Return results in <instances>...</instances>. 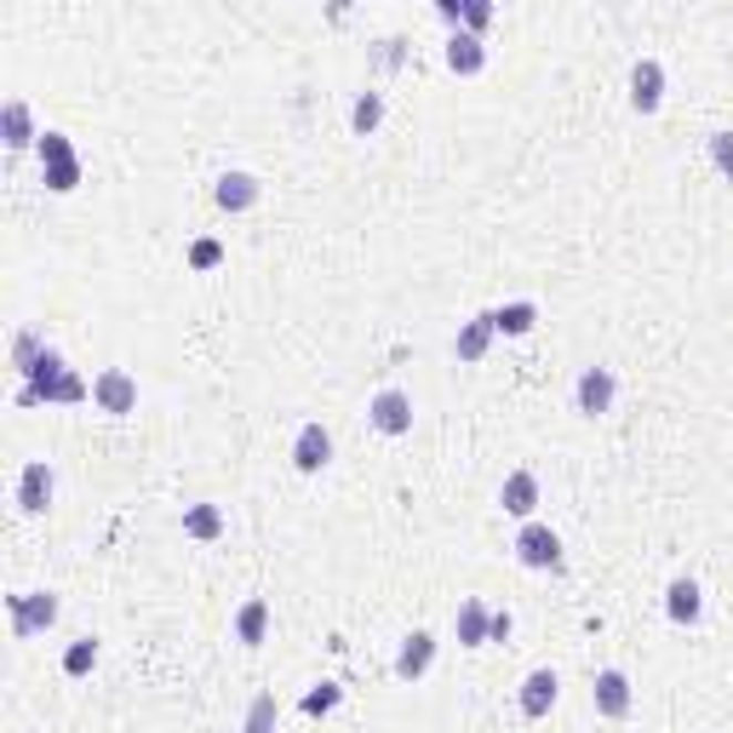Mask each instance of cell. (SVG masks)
<instances>
[{
  "label": "cell",
  "instance_id": "cell-1",
  "mask_svg": "<svg viewBox=\"0 0 733 733\" xmlns=\"http://www.w3.org/2000/svg\"><path fill=\"white\" fill-rule=\"evenodd\" d=\"M92 407L97 413H115V419L138 413V379H132L126 366H104V373L92 379Z\"/></svg>",
  "mask_w": 733,
  "mask_h": 733
},
{
  "label": "cell",
  "instance_id": "cell-2",
  "mask_svg": "<svg viewBox=\"0 0 733 733\" xmlns=\"http://www.w3.org/2000/svg\"><path fill=\"white\" fill-rule=\"evenodd\" d=\"M516 561H522V568H533V574H550V568H561V539H556L545 522H522V533H516Z\"/></svg>",
  "mask_w": 733,
  "mask_h": 733
},
{
  "label": "cell",
  "instance_id": "cell-3",
  "mask_svg": "<svg viewBox=\"0 0 733 733\" xmlns=\"http://www.w3.org/2000/svg\"><path fill=\"white\" fill-rule=\"evenodd\" d=\"M7 608H12V630H18V637H41V630L58 624V596H52V590L7 596Z\"/></svg>",
  "mask_w": 733,
  "mask_h": 733
},
{
  "label": "cell",
  "instance_id": "cell-4",
  "mask_svg": "<svg viewBox=\"0 0 733 733\" xmlns=\"http://www.w3.org/2000/svg\"><path fill=\"white\" fill-rule=\"evenodd\" d=\"M366 424L379 430V436H407L413 430V395L407 390H379L373 402H366Z\"/></svg>",
  "mask_w": 733,
  "mask_h": 733
},
{
  "label": "cell",
  "instance_id": "cell-5",
  "mask_svg": "<svg viewBox=\"0 0 733 733\" xmlns=\"http://www.w3.org/2000/svg\"><path fill=\"white\" fill-rule=\"evenodd\" d=\"M613 395H619V379H613V366H585L579 384H574V402L585 419H602L613 413Z\"/></svg>",
  "mask_w": 733,
  "mask_h": 733
},
{
  "label": "cell",
  "instance_id": "cell-6",
  "mask_svg": "<svg viewBox=\"0 0 733 733\" xmlns=\"http://www.w3.org/2000/svg\"><path fill=\"white\" fill-rule=\"evenodd\" d=\"M292 464L304 476H321L332 464V430L327 424H304V430H298V436H292Z\"/></svg>",
  "mask_w": 733,
  "mask_h": 733
},
{
  "label": "cell",
  "instance_id": "cell-7",
  "mask_svg": "<svg viewBox=\"0 0 733 733\" xmlns=\"http://www.w3.org/2000/svg\"><path fill=\"white\" fill-rule=\"evenodd\" d=\"M659 104H664V63L659 58H637V70H630V110L653 115Z\"/></svg>",
  "mask_w": 733,
  "mask_h": 733
},
{
  "label": "cell",
  "instance_id": "cell-8",
  "mask_svg": "<svg viewBox=\"0 0 733 733\" xmlns=\"http://www.w3.org/2000/svg\"><path fill=\"white\" fill-rule=\"evenodd\" d=\"M52 487H58V482H52V464H47V458H29L23 476H18V510H23V516H41V510L52 505Z\"/></svg>",
  "mask_w": 733,
  "mask_h": 733
},
{
  "label": "cell",
  "instance_id": "cell-9",
  "mask_svg": "<svg viewBox=\"0 0 733 733\" xmlns=\"http://www.w3.org/2000/svg\"><path fill=\"white\" fill-rule=\"evenodd\" d=\"M590 705H596V716H608V722L630 716V677H624V671H596Z\"/></svg>",
  "mask_w": 733,
  "mask_h": 733
},
{
  "label": "cell",
  "instance_id": "cell-10",
  "mask_svg": "<svg viewBox=\"0 0 733 733\" xmlns=\"http://www.w3.org/2000/svg\"><path fill=\"white\" fill-rule=\"evenodd\" d=\"M0 144H7V149H35L41 144L35 115H29L23 97H7V104H0Z\"/></svg>",
  "mask_w": 733,
  "mask_h": 733
},
{
  "label": "cell",
  "instance_id": "cell-11",
  "mask_svg": "<svg viewBox=\"0 0 733 733\" xmlns=\"http://www.w3.org/2000/svg\"><path fill=\"white\" fill-rule=\"evenodd\" d=\"M498 505H505V516H516V522H533V510H539V476L510 471L505 487H498Z\"/></svg>",
  "mask_w": 733,
  "mask_h": 733
},
{
  "label": "cell",
  "instance_id": "cell-12",
  "mask_svg": "<svg viewBox=\"0 0 733 733\" xmlns=\"http://www.w3.org/2000/svg\"><path fill=\"white\" fill-rule=\"evenodd\" d=\"M442 58H447V70H453V75H482V70H487V41L471 35V29H453Z\"/></svg>",
  "mask_w": 733,
  "mask_h": 733
},
{
  "label": "cell",
  "instance_id": "cell-13",
  "mask_svg": "<svg viewBox=\"0 0 733 733\" xmlns=\"http://www.w3.org/2000/svg\"><path fill=\"white\" fill-rule=\"evenodd\" d=\"M430 664H436V637H430V630H413L402 642V653H395V677L419 682V677H430Z\"/></svg>",
  "mask_w": 733,
  "mask_h": 733
},
{
  "label": "cell",
  "instance_id": "cell-14",
  "mask_svg": "<svg viewBox=\"0 0 733 733\" xmlns=\"http://www.w3.org/2000/svg\"><path fill=\"white\" fill-rule=\"evenodd\" d=\"M487 624H493V608L482 596H464L458 613H453V630H458V648H487Z\"/></svg>",
  "mask_w": 733,
  "mask_h": 733
},
{
  "label": "cell",
  "instance_id": "cell-15",
  "mask_svg": "<svg viewBox=\"0 0 733 733\" xmlns=\"http://www.w3.org/2000/svg\"><path fill=\"white\" fill-rule=\"evenodd\" d=\"M258 195H264V189H258L252 173H224L218 189H213V202H218L224 213H252V207H258Z\"/></svg>",
  "mask_w": 733,
  "mask_h": 733
},
{
  "label": "cell",
  "instance_id": "cell-16",
  "mask_svg": "<svg viewBox=\"0 0 733 733\" xmlns=\"http://www.w3.org/2000/svg\"><path fill=\"white\" fill-rule=\"evenodd\" d=\"M493 339H498V332H493V310H482V316H471V321L458 327L453 355H458V361H482V355L493 350Z\"/></svg>",
  "mask_w": 733,
  "mask_h": 733
},
{
  "label": "cell",
  "instance_id": "cell-17",
  "mask_svg": "<svg viewBox=\"0 0 733 733\" xmlns=\"http://www.w3.org/2000/svg\"><path fill=\"white\" fill-rule=\"evenodd\" d=\"M556 693H561V682H556V671H527V682H522V716H550V705H556Z\"/></svg>",
  "mask_w": 733,
  "mask_h": 733
},
{
  "label": "cell",
  "instance_id": "cell-18",
  "mask_svg": "<svg viewBox=\"0 0 733 733\" xmlns=\"http://www.w3.org/2000/svg\"><path fill=\"white\" fill-rule=\"evenodd\" d=\"M664 613H671V624H693L699 613H705V590H699L693 579H671V590H664Z\"/></svg>",
  "mask_w": 733,
  "mask_h": 733
},
{
  "label": "cell",
  "instance_id": "cell-19",
  "mask_svg": "<svg viewBox=\"0 0 733 733\" xmlns=\"http://www.w3.org/2000/svg\"><path fill=\"white\" fill-rule=\"evenodd\" d=\"M264 637H270V602H264V596H247L241 613H236V642L264 648Z\"/></svg>",
  "mask_w": 733,
  "mask_h": 733
},
{
  "label": "cell",
  "instance_id": "cell-20",
  "mask_svg": "<svg viewBox=\"0 0 733 733\" xmlns=\"http://www.w3.org/2000/svg\"><path fill=\"white\" fill-rule=\"evenodd\" d=\"M533 327H539V304H533V298H516V304L493 310V332H505V339H527Z\"/></svg>",
  "mask_w": 733,
  "mask_h": 733
},
{
  "label": "cell",
  "instance_id": "cell-21",
  "mask_svg": "<svg viewBox=\"0 0 733 733\" xmlns=\"http://www.w3.org/2000/svg\"><path fill=\"white\" fill-rule=\"evenodd\" d=\"M379 126H384V92H361L350 104V132L355 138H373Z\"/></svg>",
  "mask_w": 733,
  "mask_h": 733
},
{
  "label": "cell",
  "instance_id": "cell-22",
  "mask_svg": "<svg viewBox=\"0 0 733 733\" xmlns=\"http://www.w3.org/2000/svg\"><path fill=\"white\" fill-rule=\"evenodd\" d=\"M184 533H189V539H202V545L224 539V510L218 505H189L184 510Z\"/></svg>",
  "mask_w": 733,
  "mask_h": 733
},
{
  "label": "cell",
  "instance_id": "cell-23",
  "mask_svg": "<svg viewBox=\"0 0 733 733\" xmlns=\"http://www.w3.org/2000/svg\"><path fill=\"white\" fill-rule=\"evenodd\" d=\"M47 350H52V344L41 339V332H35V327H23L18 339H12V366H18V373L29 379V373H35V361H41Z\"/></svg>",
  "mask_w": 733,
  "mask_h": 733
},
{
  "label": "cell",
  "instance_id": "cell-24",
  "mask_svg": "<svg viewBox=\"0 0 733 733\" xmlns=\"http://www.w3.org/2000/svg\"><path fill=\"white\" fill-rule=\"evenodd\" d=\"M276 722H281L276 693H258L252 705H247V722H241V733H276Z\"/></svg>",
  "mask_w": 733,
  "mask_h": 733
},
{
  "label": "cell",
  "instance_id": "cell-25",
  "mask_svg": "<svg viewBox=\"0 0 733 733\" xmlns=\"http://www.w3.org/2000/svg\"><path fill=\"white\" fill-rule=\"evenodd\" d=\"M339 699H344L339 682H316L304 699H298V711H304V716H327V711H339Z\"/></svg>",
  "mask_w": 733,
  "mask_h": 733
},
{
  "label": "cell",
  "instance_id": "cell-26",
  "mask_svg": "<svg viewBox=\"0 0 733 733\" xmlns=\"http://www.w3.org/2000/svg\"><path fill=\"white\" fill-rule=\"evenodd\" d=\"M92 664H97V637H81L63 648V677H86Z\"/></svg>",
  "mask_w": 733,
  "mask_h": 733
},
{
  "label": "cell",
  "instance_id": "cell-27",
  "mask_svg": "<svg viewBox=\"0 0 733 733\" xmlns=\"http://www.w3.org/2000/svg\"><path fill=\"white\" fill-rule=\"evenodd\" d=\"M41 178H47V189H52V195H70V189H81V161L41 166Z\"/></svg>",
  "mask_w": 733,
  "mask_h": 733
},
{
  "label": "cell",
  "instance_id": "cell-28",
  "mask_svg": "<svg viewBox=\"0 0 733 733\" xmlns=\"http://www.w3.org/2000/svg\"><path fill=\"white\" fill-rule=\"evenodd\" d=\"M41 166H58V161H75V144H70V132H41V144H35Z\"/></svg>",
  "mask_w": 733,
  "mask_h": 733
},
{
  "label": "cell",
  "instance_id": "cell-29",
  "mask_svg": "<svg viewBox=\"0 0 733 733\" xmlns=\"http://www.w3.org/2000/svg\"><path fill=\"white\" fill-rule=\"evenodd\" d=\"M224 264V241L202 236V241H189V270H218Z\"/></svg>",
  "mask_w": 733,
  "mask_h": 733
},
{
  "label": "cell",
  "instance_id": "cell-30",
  "mask_svg": "<svg viewBox=\"0 0 733 733\" xmlns=\"http://www.w3.org/2000/svg\"><path fill=\"white\" fill-rule=\"evenodd\" d=\"M711 161H716V173L733 184V132H711Z\"/></svg>",
  "mask_w": 733,
  "mask_h": 733
},
{
  "label": "cell",
  "instance_id": "cell-31",
  "mask_svg": "<svg viewBox=\"0 0 733 733\" xmlns=\"http://www.w3.org/2000/svg\"><path fill=\"white\" fill-rule=\"evenodd\" d=\"M487 23H493V7H487V0H464V23H458V29H471V35H482Z\"/></svg>",
  "mask_w": 733,
  "mask_h": 733
},
{
  "label": "cell",
  "instance_id": "cell-32",
  "mask_svg": "<svg viewBox=\"0 0 733 733\" xmlns=\"http://www.w3.org/2000/svg\"><path fill=\"white\" fill-rule=\"evenodd\" d=\"M510 630H516V619H510V608H493V624H487V642H510Z\"/></svg>",
  "mask_w": 733,
  "mask_h": 733
},
{
  "label": "cell",
  "instance_id": "cell-33",
  "mask_svg": "<svg viewBox=\"0 0 733 733\" xmlns=\"http://www.w3.org/2000/svg\"><path fill=\"white\" fill-rule=\"evenodd\" d=\"M436 12H442V18L458 29V23H464V0H436Z\"/></svg>",
  "mask_w": 733,
  "mask_h": 733
}]
</instances>
